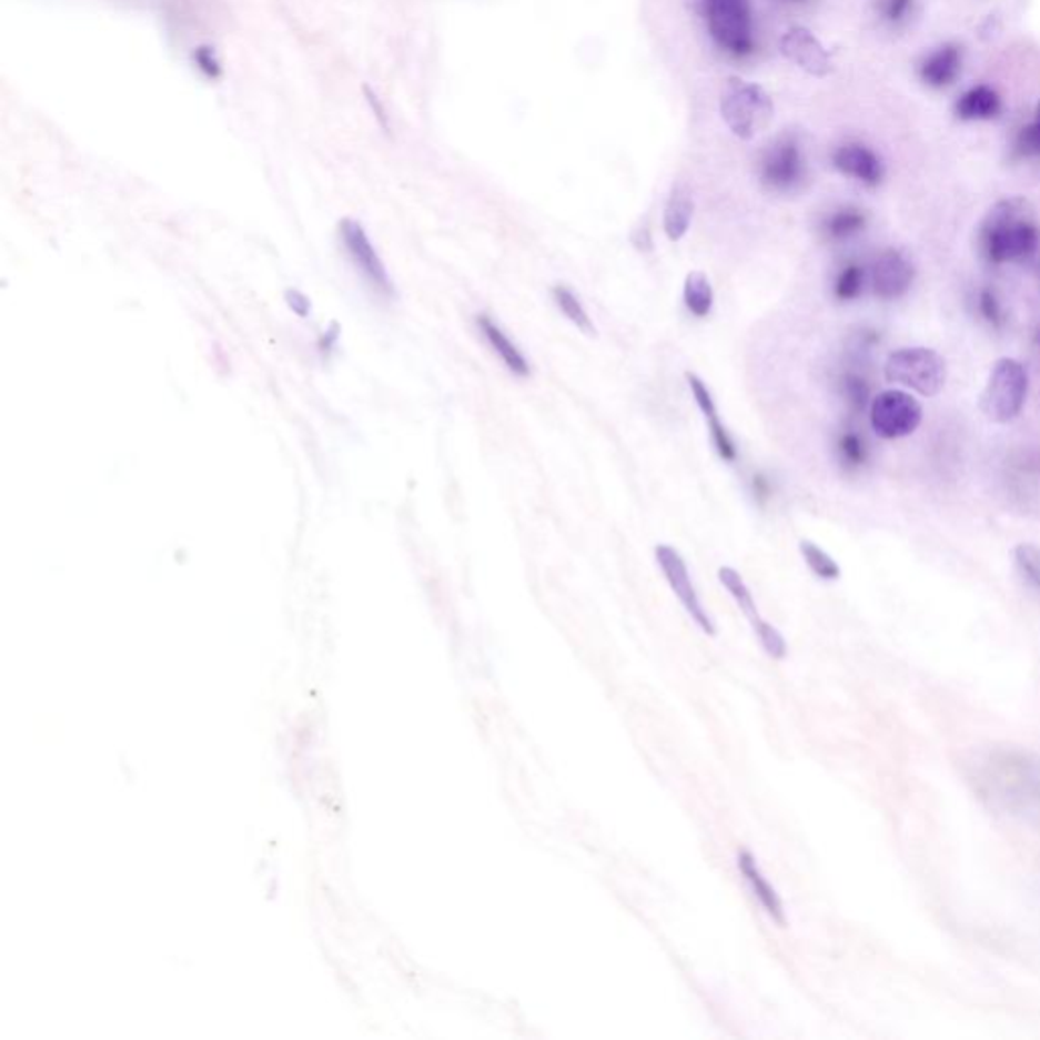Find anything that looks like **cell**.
Wrapping results in <instances>:
<instances>
[{
	"instance_id": "6da1fadb",
	"label": "cell",
	"mask_w": 1040,
	"mask_h": 1040,
	"mask_svg": "<svg viewBox=\"0 0 1040 1040\" xmlns=\"http://www.w3.org/2000/svg\"><path fill=\"white\" fill-rule=\"evenodd\" d=\"M1040 228L1027 198L998 200L981 218L978 251L990 264L1024 263L1039 251Z\"/></svg>"
},
{
	"instance_id": "7a4b0ae2",
	"label": "cell",
	"mask_w": 1040,
	"mask_h": 1040,
	"mask_svg": "<svg viewBox=\"0 0 1040 1040\" xmlns=\"http://www.w3.org/2000/svg\"><path fill=\"white\" fill-rule=\"evenodd\" d=\"M719 114L734 137L753 141L773 124L775 102L763 85L729 78L719 98Z\"/></svg>"
},
{
	"instance_id": "3957f363",
	"label": "cell",
	"mask_w": 1040,
	"mask_h": 1040,
	"mask_svg": "<svg viewBox=\"0 0 1040 1040\" xmlns=\"http://www.w3.org/2000/svg\"><path fill=\"white\" fill-rule=\"evenodd\" d=\"M1029 386V371L1020 360H996L981 388V415L998 425L1012 423L1027 405Z\"/></svg>"
},
{
	"instance_id": "277c9868",
	"label": "cell",
	"mask_w": 1040,
	"mask_h": 1040,
	"mask_svg": "<svg viewBox=\"0 0 1040 1040\" xmlns=\"http://www.w3.org/2000/svg\"><path fill=\"white\" fill-rule=\"evenodd\" d=\"M885 378L910 393L937 396L947 384V362L933 347H898L886 359Z\"/></svg>"
},
{
	"instance_id": "5b68a950",
	"label": "cell",
	"mask_w": 1040,
	"mask_h": 1040,
	"mask_svg": "<svg viewBox=\"0 0 1040 1040\" xmlns=\"http://www.w3.org/2000/svg\"><path fill=\"white\" fill-rule=\"evenodd\" d=\"M707 31L734 58H746L754 51L753 9L748 0H701Z\"/></svg>"
},
{
	"instance_id": "8992f818",
	"label": "cell",
	"mask_w": 1040,
	"mask_h": 1040,
	"mask_svg": "<svg viewBox=\"0 0 1040 1040\" xmlns=\"http://www.w3.org/2000/svg\"><path fill=\"white\" fill-rule=\"evenodd\" d=\"M758 180L766 192L790 195L807 180V156L795 132H785L768 144L758 161Z\"/></svg>"
},
{
	"instance_id": "52a82bcc",
	"label": "cell",
	"mask_w": 1040,
	"mask_h": 1040,
	"mask_svg": "<svg viewBox=\"0 0 1040 1040\" xmlns=\"http://www.w3.org/2000/svg\"><path fill=\"white\" fill-rule=\"evenodd\" d=\"M868 417L870 427L878 437L888 442L902 440L921 427V401L905 388H886L872 396Z\"/></svg>"
},
{
	"instance_id": "ba28073f",
	"label": "cell",
	"mask_w": 1040,
	"mask_h": 1040,
	"mask_svg": "<svg viewBox=\"0 0 1040 1040\" xmlns=\"http://www.w3.org/2000/svg\"><path fill=\"white\" fill-rule=\"evenodd\" d=\"M340 239L346 249L347 259L364 279V283L372 289V293L384 301L395 300V285L364 228L354 220H344L340 224Z\"/></svg>"
},
{
	"instance_id": "9c48e42d",
	"label": "cell",
	"mask_w": 1040,
	"mask_h": 1040,
	"mask_svg": "<svg viewBox=\"0 0 1040 1040\" xmlns=\"http://www.w3.org/2000/svg\"><path fill=\"white\" fill-rule=\"evenodd\" d=\"M998 799L1029 801L1039 790V773L1030 765L1027 756L1017 753H1000L988 760V780Z\"/></svg>"
},
{
	"instance_id": "30bf717a",
	"label": "cell",
	"mask_w": 1040,
	"mask_h": 1040,
	"mask_svg": "<svg viewBox=\"0 0 1040 1040\" xmlns=\"http://www.w3.org/2000/svg\"><path fill=\"white\" fill-rule=\"evenodd\" d=\"M655 559H657V565L660 567L663 575H665L667 584H669L670 589H673V594L681 602L683 608L691 616V620H694L707 636H716V624H714L711 616L707 614L704 604H701V598H699V594H697V589H695L691 575H689V567H687V563L683 559L681 553L675 549V547H670V545L660 543V545L655 547Z\"/></svg>"
},
{
	"instance_id": "8fae6325",
	"label": "cell",
	"mask_w": 1040,
	"mask_h": 1040,
	"mask_svg": "<svg viewBox=\"0 0 1040 1040\" xmlns=\"http://www.w3.org/2000/svg\"><path fill=\"white\" fill-rule=\"evenodd\" d=\"M917 276V266L907 252L886 249L874 259L868 271V283L874 295L882 301L902 300Z\"/></svg>"
},
{
	"instance_id": "7c38bea8",
	"label": "cell",
	"mask_w": 1040,
	"mask_h": 1040,
	"mask_svg": "<svg viewBox=\"0 0 1040 1040\" xmlns=\"http://www.w3.org/2000/svg\"><path fill=\"white\" fill-rule=\"evenodd\" d=\"M780 53L814 78H827L834 72L831 53L811 29L801 24L790 27L789 31H785V36L780 37Z\"/></svg>"
},
{
	"instance_id": "4fadbf2b",
	"label": "cell",
	"mask_w": 1040,
	"mask_h": 1040,
	"mask_svg": "<svg viewBox=\"0 0 1040 1040\" xmlns=\"http://www.w3.org/2000/svg\"><path fill=\"white\" fill-rule=\"evenodd\" d=\"M685 381H687V386H689V391H691L695 405H697L699 413L706 418L709 440H711V445H714V450H716L719 460L726 462V464H736V462H738V445H736L731 433H729L728 427L724 425V421L719 417L716 398L711 395V391H709L706 381H704L701 376H697L695 372H685Z\"/></svg>"
},
{
	"instance_id": "5bb4252c",
	"label": "cell",
	"mask_w": 1040,
	"mask_h": 1040,
	"mask_svg": "<svg viewBox=\"0 0 1040 1040\" xmlns=\"http://www.w3.org/2000/svg\"><path fill=\"white\" fill-rule=\"evenodd\" d=\"M831 163L841 175L866 188H878L885 181V163L868 144H839L831 155Z\"/></svg>"
},
{
	"instance_id": "9a60e30c",
	"label": "cell",
	"mask_w": 1040,
	"mask_h": 1040,
	"mask_svg": "<svg viewBox=\"0 0 1040 1040\" xmlns=\"http://www.w3.org/2000/svg\"><path fill=\"white\" fill-rule=\"evenodd\" d=\"M476 323H478L479 334L484 335V340L488 342L492 352L503 360L506 371L515 374L518 378H528L533 374L531 362L523 354V350L518 347L515 340L504 332L501 323L491 317L488 313H479Z\"/></svg>"
},
{
	"instance_id": "2e32d148",
	"label": "cell",
	"mask_w": 1040,
	"mask_h": 1040,
	"mask_svg": "<svg viewBox=\"0 0 1040 1040\" xmlns=\"http://www.w3.org/2000/svg\"><path fill=\"white\" fill-rule=\"evenodd\" d=\"M963 65V51L956 43H945L927 53L919 63V78L925 85L943 90L953 84Z\"/></svg>"
},
{
	"instance_id": "e0dca14e",
	"label": "cell",
	"mask_w": 1040,
	"mask_h": 1040,
	"mask_svg": "<svg viewBox=\"0 0 1040 1040\" xmlns=\"http://www.w3.org/2000/svg\"><path fill=\"white\" fill-rule=\"evenodd\" d=\"M738 868H740L741 876L746 878V882L753 888L754 897L758 898V902L766 910V915L777 922L778 927H787V915H785L782 900L778 897V892L773 888V885L766 880L765 874L760 872L756 858L750 851H741L738 856Z\"/></svg>"
},
{
	"instance_id": "ac0fdd59",
	"label": "cell",
	"mask_w": 1040,
	"mask_h": 1040,
	"mask_svg": "<svg viewBox=\"0 0 1040 1040\" xmlns=\"http://www.w3.org/2000/svg\"><path fill=\"white\" fill-rule=\"evenodd\" d=\"M695 200L687 185H675L670 190L665 212H663V232L670 242H679L687 236L694 222Z\"/></svg>"
},
{
	"instance_id": "d6986e66",
	"label": "cell",
	"mask_w": 1040,
	"mask_h": 1040,
	"mask_svg": "<svg viewBox=\"0 0 1040 1040\" xmlns=\"http://www.w3.org/2000/svg\"><path fill=\"white\" fill-rule=\"evenodd\" d=\"M868 228V214L858 205H839L821 218L819 232L827 242H846L856 239Z\"/></svg>"
},
{
	"instance_id": "ffe728a7",
	"label": "cell",
	"mask_w": 1040,
	"mask_h": 1040,
	"mask_svg": "<svg viewBox=\"0 0 1040 1040\" xmlns=\"http://www.w3.org/2000/svg\"><path fill=\"white\" fill-rule=\"evenodd\" d=\"M1002 100L990 85H973L966 90L956 102V117L968 122L992 120L1000 114Z\"/></svg>"
},
{
	"instance_id": "44dd1931",
	"label": "cell",
	"mask_w": 1040,
	"mask_h": 1040,
	"mask_svg": "<svg viewBox=\"0 0 1040 1040\" xmlns=\"http://www.w3.org/2000/svg\"><path fill=\"white\" fill-rule=\"evenodd\" d=\"M683 305L689 315L695 320H707L714 305H716V293L711 287V281L704 271H691L685 275L683 281Z\"/></svg>"
},
{
	"instance_id": "7402d4cb",
	"label": "cell",
	"mask_w": 1040,
	"mask_h": 1040,
	"mask_svg": "<svg viewBox=\"0 0 1040 1040\" xmlns=\"http://www.w3.org/2000/svg\"><path fill=\"white\" fill-rule=\"evenodd\" d=\"M551 300L555 303V307L563 313V317L572 325H575L582 334L587 335V337H594L598 334L594 320L587 313L584 301L579 300V295L575 293L574 289L562 285V283L553 285L551 287Z\"/></svg>"
},
{
	"instance_id": "603a6c76",
	"label": "cell",
	"mask_w": 1040,
	"mask_h": 1040,
	"mask_svg": "<svg viewBox=\"0 0 1040 1040\" xmlns=\"http://www.w3.org/2000/svg\"><path fill=\"white\" fill-rule=\"evenodd\" d=\"M718 579L719 584L726 587V592H728L729 596L734 598V602H736V606L740 608L741 614H744V616L750 620L753 628H756L758 624L763 623V616H760V612H758V608H756V602H754L750 587L746 586L744 577H741V575L738 574L734 567H728V565L719 567Z\"/></svg>"
},
{
	"instance_id": "cb8c5ba5",
	"label": "cell",
	"mask_w": 1040,
	"mask_h": 1040,
	"mask_svg": "<svg viewBox=\"0 0 1040 1040\" xmlns=\"http://www.w3.org/2000/svg\"><path fill=\"white\" fill-rule=\"evenodd\" d=\"M837 460L848 472H856L868 464L870 450L858 431L846 430L839 433L836 443Z\"/></svg>"
},
{
	"instance_id": "d4e9b609",
	"label": "cell",
	"mask_w": 1040,
	"mask_h": 1040,
	"mask_svg": "<svg viewBox=\"0 0 1040 1040\" xmlns=\"http://www.w3.org/2000/svg\"><path fill=\"white\" fill-rule=\"evenodd\" d=\"M868 283V271L860 263L844 264L834 279V297L841 303L860 300Z\"/></svg>"
},
{
	"instance_id": "484cf974",
	"label": "cell",
	"mask_w": 1040,
	"mask_h": 1040,
	"mask_svg": "<svg viewBox=\"0 0 1040 1040\" xmlns=\"http://www.w3.org/2000/svg\"><path fill=\"white\" fill-rule=\"evenodd\" d=\"M799 551H801L802 562L807 563V567L811 569V574L817 575L819 579L824 582H836L841 577V567L839 563L827 553L826 549H821L817 543L805 538L799 543Z\"/></svg>"
},
{
	"instance_id": "4316f807",
	"label": "cell",
	"mask_w": 1040,
	"mask_h": 1040,
	"mask_svg": "<svg viewBox=\"0 0 1040 1040\" xmlns=\"http://www.w3.org/2000/svg\"><path fill=\"white\" fill-rule=\"evenodd\" d=\"M1018 574L1030 587L1040 592V547L1034 543H1018L1014 547Z\"/></svg>"
},
{
	"instance_id": "83f0119b",
	"label": "cell",
	"mask_w": 1040,
	"mask_h": 1040,
	"mask_svg": "<svg viewBox=\"0 0 1040 1040\" xmlns=\"http://www.w3.org/2000/svg\"><path fill=\"white\" fill-rule=\"evenodd\" d=\"M841 395L846 398L849 408H854V411H864V408L870 407V403H872L870 384L858 372H846L841 376Z\"/></svg>"
},
{
	"instance_id": "f1b7e54d",
	"label": "cell",
	"mask_w": 1040,
	"mask_h": 1040,
	"mask_svg": "<svg viewBox=\"0 0 1040 1040\" xmlns=\"http://www.w3.org/2000/svg\"><path fill=\"white\" fill-rule=\"evenodd\" d=\"M978 313H980L981 320L993 330H1000L1004 325V305H1002V300L998 297L996 289L981 287L978 291Z\"/></svg>"
},
{
	"instance_id": "f546056e",
	"label": "cell",
	"mask_w": 1040,
	"mask_h": 1040,
	"mask_svg": "<svg viewBox=\"0 0 1040 1040\" xmlns=\"http://www.w3.org/2000/svg\"><path fill=\"white\" fill-rule=\"evenodd\" d=\"M917 0H876L878 17L890 27H902L909 23Z\"/></svg>"
},
{
	"instance_id": "4dcf8cb0",
	"label": "cell",
	"mask_w": 1040,
	"mask_h": 1040,
	"mask_svg": "<svg viewBox=\"0 0 1040 1040\" xmlns=\"http://www.w3.org/2000/svg\"><path fill=\"white\" fill-rule=\"evenodd\" d=\"M1014 149L1020 156H1040V102L1032 122L1018 132Z\"/></svg>"
},
{
	"instance_id": "1f68e13d",
	"label": "cell",
	"mask_w": 1040,
	"mask_h": 1040,
	"mask_svg": "<svg viewBox=\"0 0 1040 1040\" xmlns=\"http://www.w3.org/2000/svg\"><path fill=\"white\" fill-rule=\"evenodd\" d=\"M754 633L758 636L760 645L765 648L766 655L773 658H785L787 657V643L782 638V634L778 633L777 628L773 624L763 623L758 624L754 628Z\"/></svg>"
},
{
	"instance_id": "d6a6232c",
	"label": "cell",
	"mask_w": 1040,
	"mask_h": 1040,
	"mask_svg": "<svg viewBox=\"0 0 1040 1040\" xmlns=\"http://www.w3.org/2000/svg\"><path fill=\"white\" fill-rule=\"evenodd\" d=\"M195 61H198V65H200L202 70H205V72H208V75H212V78H215V75H218V72H220V63H218V61L214 60V55H212V51H210V49L208 48H202L200 49V51H198V55H195Z\"/></svg>"
},
{
	"instance_id": "836d02e7",
	"label": "cell",
	"mask_w": 1040,
	"mask_h": 1040,
	"mask_svg": "<svg viewBox=\"0 0 1040 1040\" xmlns=\"http://www.w3.org/2000/svg\"><path fill=\"white\" fill-rule=\"evenodd\" d=\"M633 244L636 246V251L640 252H650L653 251V236L648 232V228H638L633 234Z\"/></svg>"
},
{
	"instance_id": "e575fe53",
	"label": "cell",
	"mask_w": 1040,
	"mask_h": 1040,
	"mask_svg": "<svg viewBox=\"0 0 1040 1040\" xmlns=\"http://www.w3.org/2000/svg\"><path fill=\"white\" fill-rule=\"evenodd\" d=\"M753 491L754 498H756L758 503L768 501V496H770V482H768L763 474H756L753 479Z\"/></svg>"
},
{
	"instance_id": "d590c367",
	"label": "cell",
	"mask_w": 1040,
	"mask_h": 1040,
	"mask_svg": "<svg viewBox=\"0 0 1040 1040\" xmlns=\"http://www.w3.org/2000/svg\"><path fill=\"white\" fill-rule=\"evenodd\" d=\"M289 297H291L289 305H291L293 312L301 315V317L307 315V312H310V301L305 300V297H301L300 293H293V295H289Z\"/></svg>"
},
{
	"instance_id": "8d00e7d4",
	"label": "cell",
	"mask_w": 1040,
	"mask_h": 1040,
	"mask_svg": "<svg viewBox=\"0 0 1040 1040\" xmlns=\"http://www.w3.org/2000/svg\"><path fill=\"white\" fill-rule=\"evenodd\" d=\"M1034 344H1037V347L1040 350V327L1037 330V334H1034Z\"/></svg>"
},
{
	"instance_id": "74e56055",
	"label": "cell",
	"mask_w": 1040,
	"mask_h": 1040,
	"mask_svg": "<svg viewBox=\"0 0 1040 1040\" xmlns=\"http://www.w3.org/2000/svg\"><path fill=\"white\" fill-rule=\"evenodd\" d=\"M782 2H802V0H782Z\"/></svg>"
}]
</instances>
